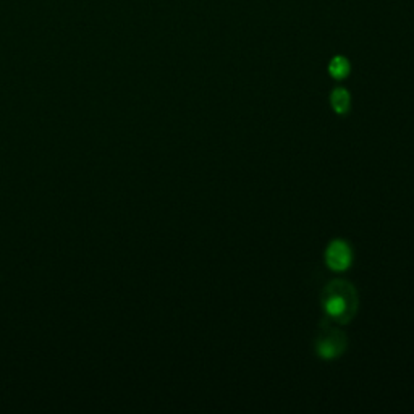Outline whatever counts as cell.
Segmentation results:
<instances>
[{"instance_id":"3","label":"cell","mask_w":414,"mask_h":414,"mask_svg":"<svg viewBox=\"0 0 414 414\" xmlns=\"http://www.w3.org/2000/svg\"><path fill=\"white\" fill-rule=\"evenodd\" d=\"M326 262L332 270L343 272L351 266L353 251L351 246L343 239H335L328 244L326 251Z\"/></svg>"},{"instance_id":"4","label":"cell","mask_w":414,"mask_h":414,"mask_svg":"<svg viewBox=\"0 0 414 414\" xmlns=\"http://www.w3.org/2000/svg\"><path fill=\"white\" fill-rule=\"evenodd\" d=\"M331 103L337 114H346V112L350 110L351 103L350 92H348L345 88H337L335 91L331 94Z\"/></svg>"},{"instance_id":"1","label":"cell","mask_w":414,"mask_h":414,"mask_svg":"<svg viewBox=\"0 0 414 414\" xmlns=\"http://www.w3.org/2000/svg\"><path fill=\"white\" fill-rule=\"evenodd\" d=\"M322 308L332 321L345 324L355 316L357 295L350 282L335 280L326 286L322 293Z\"/></svg>"},{"instance_id":"2","label":"cell","mask_w":414,"mask_h":414,"mask_svg":"<svg viewBox=\"0 0 414 414\" xmlns=\"http://www.w3.org/2000/svg\"><path fill=\"white\" fill-rule=\"evenodd\" d=\"M346 348L345 333L332 326H324L316 340V351L324 359H333L340 356Z\"/></svg>"},{"instance_id":"5","label":"cell","mask_w":414,"mask_h":414,"mask_svg":"<svg viewBox=\"0 0 414 414\" xmlns=\"http://www.w3.org/2000/svg\"><path fill=\"white\" fill-rule=\"evenodd\" d=\"M328 73L335 79H345L350 75V62L343 55H337L328 63Z\"/></svg>"}]
</instances>
